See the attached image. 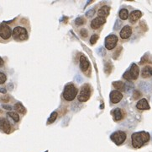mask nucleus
<instances>
[{"mask_svg": "<svg viewBox=\"0 0 152 152\" xmlns=\"http://www.w3.org/2000/svg\"><path fill=\"white\" fill-rule=\"evenodd\" d=\"M151 139L150 134L144 131H140L134 133L131 136V141H132V145L134 148L139 149L141 148L144 144L149 142Z\"/></svg>", "mask_w": 152, "mask_h": 152, "instance_id": "nucleus-1", "label": "nucleus"}, {"mask_svg": "<svg viewBox=\"0 0 152 152\" xmlns=\"http://www.w3.org/2000/svg\"><path fill=\"white\" fill-rule=\"evenodd\" d=\"M77 92L78 90L73 84H68L65 86L63 98L67 102H72L77 96Z\"/></svg>", "mask_w": 152, "mask_h": 152, "instance_id": "nucleus-2", "label": "nucleus"}, {"mask_svg": "<svg viewBox=\"0 0 152 152\" xmlns=\"http://www.w3.org/2000/svg\"><path fill=\"white\" fill-rule=\"evenodd\" d=\"M12 36L15 40L19 41L27 40L29 36L27 30L22 26H16L12 32Z\"/></svg>", "mask_w": 152, "mask_h": 152, "instance_id": "nucleus-3", "label": "nucleus"}, {"mask_svg": "<svg viewBox=\"0 0 152 152\" xmlns=\"http://www.w3.org/2000/svg\"><path fill=\"white\" fill-rule=\"evenodd\" d=\"M140 74V69L138 65L135 64H133L131 65L129 70L126 71L124 74L123 77L127 80H135L138 79Z\"/></svg>", "mask_w": 152, "mask_h": 152, "instance_id": "nucleus-4", "label": "nucleus"}, {"mask_svg": "<svg viewBox=\"0 0 152 152\" xmlns=\"http://www.w3.org/2000/svg\"><path fill=\"white\" fill-rule=\"evenodd\" d=\"M91 96V87L88 84H85L81 87L80 93L78 96V101L81 102H85L89 100Z\"/></svg>", "mask_w": 152, "mask_h": 152, "instance_id": "nucleus-5", "label": "nucleus"}, {"mask_svg": "<svg viewBox=\"0 0 152 152\" xmlns=\"http://www.w3.org/2000/svg\"><path fill=\"white\" fill-rule=\"evenodd\" d=\"M126 138H127L126 133L121 130L113 133L110 136V139H112L113 142H114L117 145H120L123 143H124V141L126 140Z\"/></svg>", "mask_w": 152, "mask_h": 152, "instance_id": "nucleus-6", "label": "nucleus"}, {"mask_svg": "<svg viewBox=\"0 0 152 152\" xmlns=\"http://www.w3.org/2000/svg\"><path fill=\"white\" fill-rule=\"evenodd\" d=\"M118 41H119V39L117 36L114 34H111L105 38V48L108 50H112L117 46Z\"/></svg>", "mask_w": 152, "mask_h": 152, "instance_id": "nucleus-7", "label": "nucleus"}, {"mask_svg": "<svg viewBox=\"0 0 152 152\" xmlns=\"http://www.w3.org/2000/svg\"><path fill=\"white\" fill-rule=\"evenodd\" d=\"M12 36V30L6 23L0 25V37L3 40H8Z\"/></svg>", "mask_w": 152, "mask_h": 152, "instance_id": "nucleus-8", "label": "nucleus"}, {"mask_svg": "<svg viewBox=\"0 0 152 152\" xmlns=\"http://www.w3.org/2000/svg\"><path fill=\"white\" fill-rule=\"evenodd\" d=\"M105 22H106V19L97 16V17L94 18V19L92 20V22H91V28H92L93 30H97V29H99L103 25L105 24Z\"/></svg>", "mask_w": 152, "mask_h": 152, "instance_id": "nucleus-9", "label": "nucleus"}, {"mask_svg": "<svg viewBox=\"0 0 152 152\" xmlns=\"http://www.w3.org/2000/svg\"><path fill=\"white\" fill-rule=\"evenodd\" d=\"M132 35V28L129 25H124L120 32V36L121 39L126 40L129 39Z\"/></svg>", "mask_w": 152, "mask_h": 152, "instance_id": "nucleus-10", "label": "nucleus"}, {"mask_svg": "<svg viewBox=\"0 0 152 152\" xmlns=\"http://www.w3.org/2000/svg\"><path fill=\"white\" fill-rule=\"evenodd\" d=\"M123 99V94L117 90H114L111 91L110 93V102H112L113 104H117L119 103L120 101Z\"/></svg>", "mask_w": 152, "mask_h": 152, "instance_id": "nucleus-11", "label": "nucleus"}, {"mask_svg": "<svg viewBox=\"0 0 152 152\" xmlns=\"http://www.w3.org/2000/svg\"><path fill=\"white\" fill-rule=\"evenodd\" d=\"M0 130L5 134H9L11 131L10 123L6 118H0Z\"/></svg>", "mask_w": 152, "mask_h": 152, "instance_id": "nucleus-12", "label": "nucleus"}, {"mask_svg": "<svg viewBox=\"0 0 152 152\" xmlns=\"http://www.w3.org/2000/svg\"><path fill=\"white\" fill-rule=\"evenodd\" d=\"M141 16H142V13L140 10H135V11L131 12L130 15H129V22L132 23V24H135L137 20H139L140 19Z\"/></svg>", "mask_w": 152, "mask_h": 152, "instance_id": "nucleus-13", "label": "nucleus"}, {"mask_svg": "<svg viewBox=\"0 0 152 152\" xmlns=\"http://www.w3.org/2000/svg\"><path fill=\"white\" fill-rule=\"evenodd\" d=\"M141 77L143 79H149L152 77V67L151 65H146L141 70Z\"/></svg>", "mask_w": 152, "mask_h": 152, "instance_id": "nucleus-14", "label": "nucleus"}, {"mask_svg": "<svg viewBox=\"0 0 152 152\" xmlns=\"http://www.w3.org/2000/svg\"><path fill=\"white\" fill-rule=\"evenodd\" d=\"M112 115L113 120L118 122L124 118V112L121 108H115L112 111Z\"/></svg>", "mask_w": 152, "mask_h": 152, "instance_id": "nucleus-15", "label": "nucleus"}, {"mask_svg": "<svg viewBox=\"0 0 152 152\" xmlns=\"http://www.w3.org/2000/svg\"><path fill=\"white\" fill-rule=\"evenodd\" d=\"M136 107H137V109H139V110H149V109L151 108V107H150V105H149L148 102H147V100L144 99V98L140 99V100L137 102Z\"/></svg>", "mask_w": 152, "mask_h": 152, "instance_id": "nucleus-16", "label": "nucleus"}, {"mask_svg": "<svg viewBox=\"0 0 152 152\" xmlns=\"http://www.w3.org/2000/svg\"><path fill=\"white\" fill-rule=\"evenodd\" d=\"M109 12H110V7H108L107 5H104L98 9L97 15H98V17H102V18L106 19L109 15Z\"/></svg>", "mask_w": 152, "mask_h": 152, "instance_id": "nucleus-17", "label": "nucleus"}, {"mask_svg": "<svg viewBox=\"0 0 152 152\" xmlns=\"http://www.w3.org/2000/svg\"><path fill=\"white\" fill-rule=\"evenodd\" d=\"M89 60L88 59V57L84 55L81 56L80 57V69L82 71H86L88 70V69L89 68Z\"/></svg>", "mask_w": 152, "mask_h": 152, "instance_id": "nucleus-18", "label": "nucleus"}, {"mask_svg": "<svg viewBox=\"0 0 152 152\" xmlns=\"http://www.w3.org/2000/svg\"><path fill=\"white\" fill-rule=\"evenodd\" d=\"M119 15H120V18L122 20H126L129 18V11L126 9V8H122L119 13Z\"/></svg>", "mask_w": 152, "mask_h": 152, "instance_id": "nucleus-19", "label": "nucleus"}, {"mask_svg": "<svg viewBox=\"0 0 152 152\" xmlns=\"http://www.w3.org/2000/svg\"><path fill=\"white\" fill-rule=\"evenodd\" d=\"M113 86L117 90H124L125 88V85L124 84V82L122 81H115L113 83Z\"/></svg>", "mask_w": 152, "mask_h": 152, "instance_id": "nucleus-20", "label": "nucleus"}, {"mask_svg": "<svg viewBox=\"0 0 152 152\" xmlns=\"http://www.w3.org/2000/svg\"><path fill=\"white\" fill-rule=\"evenodd\" d=\"M15 109L16 112H19V113H25V108L20 102H17L16 104L15 105Z\"/></svg>", "mask_w": 152, "mask_h": 152, "instance_id": "nucleus-21", "label": "nucleus"}, {"mask_svg": "<svg viewBox=\"0 0 152 152\" xmlns=\"http://www.w3.org/2000/svg\"><path fill=\"white\" fill-rule=\"evenodd\" d=\"M7 115H8V117H10L13 120L15 121V123L17 122H19V114L15 112H8L7 113Z\"/></svg>", "mask_w": 152, "mask_h": 152, "instance_id": "nucleus-22", "label": "nucleus"}, {"mask_svg": "<svg viewBox=\"0 0 152 152\" xmlns=\"http://www.w3.org/2000/svg\"><path fill=\"white\" fill-rule=\"evenodd\" d=\"M57 116H58V114H57V112H53L51 113V115L50 116V118L47 121V123L48 124H51V123H53L55 120L56 119V118H57Z\"/></svg>", "mask_w": 152, "mask_h": 152, "instance_id": "nucleus-23", "label": "nucleus"}, {"mask_svg": "<svg viewBox=\"0 0 152 152\" xmlns=\"http://www.w3.org/2000/svg\"><path fill=\"white\" fill-rule=\"evenodd\" d=\"M98 38H99V36H98L97 34H93V35H92V36L90 37V43H91L92 45H94L97 42V41L98 40Z\"/></svg>", "mask_w": 152, "mask_h": 152, "instance_id": "nucleus-24", "label": "nucleus"}, {"mask_svg": "<svg viewBox=\"0 0 152 152\" xmlns=\"http://www.w3.org/2000/svg\"><path fill=\"white\" fill-rule=\"evenodd\" d=\"M85 19L84 18H82V17H79V18H77L76 20H75V23L77 25H82L85 24Z\"/></svg>", "mask_w": 152, "mask_h": 152, "instance_id": "nucleus-25", "label": "nucleus"}, {"mask_svg": "<svg viewBox=\"0 0 152 152\" xmlns=\"http://www.w3.org/2000/svg\"><path fill=\"white\" fill-rule=\"evenodd\" d=\"M6 80H7V77H6L5 74L0 72V85L4 84L6 82Z\"/></svg>", "mask_w": 152, "mask_h": 152, "instance_id": "nucleus-26", "label": "nucleus"}, {"mask_svg": "<svg viewBox=\"0 0 152 152\" xmlns=\"http://www.w3.org/2000/svg\"><path fill=\"white\" fill-rule=\"evenodd\" d=\"M80 34L81 36H82V37H87L88 35V30L86 29V28H83V29H82L80 31Z\"/></svg>", "mask_w": 152, "mask_h": 152, "instance_id": "nucleus-27", "label": "nucleus"}, {"mask_svg": "<svg viewBox=\"0 0 152 152\" xmlns=\"http://www.w3.org/2000/svg\"><path fill=\"white\" fill-rule=\"evenodd\" d=\"M134 98L135 99H137V98H139L140 96V93L139 92V91H135V93H134Z\"/></svg>", "mask_w": 152, "mask_h": 152, "instance_id": "nucleus-28", "label": "nucleus"}, {"mask_svg": "<svg viewBox=\"0 0 152 152\" xmlns=\"http://www.w3.org/2000/svg\"><path fill=\"white\" fill-rule=\"evenodd\" d=\"M93 13H94V10H91V11H89V12H88V13L86 14V15L88 16V17H89V16H93Z\"/></svg>", "mask_w": 152, "mask_h": 152, "instance_id": "nucleus-29", "label": "nucleus"}, {"mask_svg": "<svg viewBox=\"0 0 152 152\" xmlns=\"http://www.w3.org/2000/svg\"><path fill=\"white\" fill-rule=\"evenodd\" d=\"M3 108H5L6 110H11L12 108H11V106H6V105H3Z\"/></svg>", "mask_w": 152, "mask_h": 152, "instance_id": "nucleus-30", "label": "nucleus"}, {"mask_svg": "<svg viewBox=\"0 0 152 152\" xmlns=\"http://www.w3.org/2000/svg\"><path fill=\"white\" fill-rule=\"evenodd\" d=\"M0 92H2V93H6V90L4 88H0Z\"/></svg>", "mask_w": 152, "mask_h": 152, "instance_id": "nucleus-31", "label": "nucleus"}, {"mask_svg": "<svg viewBox=\"0 0 152 152\" xmlns=\"http://www.w3.org/2000/svg\"><path fill=\"white\" fill-rule=\"evenodd\" d=\"M3 64V59H2V58L0 57V67H1V66H2Z\"/></svg>", "mask_w": 152, "mask_h": 152, "instance_id": "nucleus-32", "label": "nucleus"}]
</instances>
